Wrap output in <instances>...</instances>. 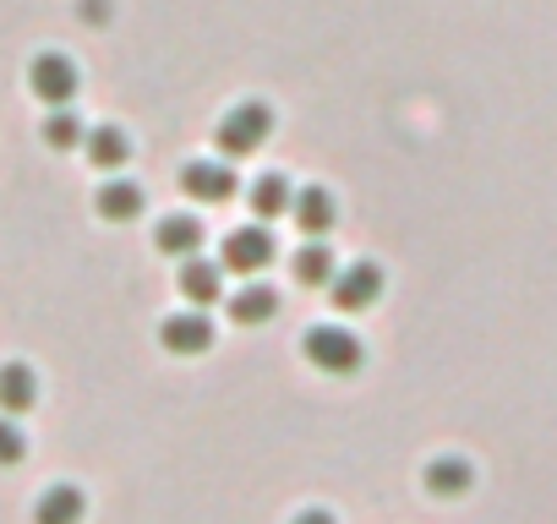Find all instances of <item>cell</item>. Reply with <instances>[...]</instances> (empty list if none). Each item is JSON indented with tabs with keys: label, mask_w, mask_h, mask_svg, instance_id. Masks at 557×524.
<instances>
[{
	"label": "cell",
	"mask_w": 557,
	"mask_h": 524,
	"mask_svg": "<svg viewBox=\"0 0 557 524\" xmlns=\"http://www.w3.org/2000/svg\"><path fill=\"white\" fill-rule=\"evenodd\" d=\"M268 137H273V110H268L262 99L235 104V110L219 121V132H213V142H219V153H224V159H251Z\"/></svg>",
	"instance_id": "obj_1"
},
{
	"label": "cell",
	"mask_w": 557,
	"mask_h": 524,
	"mask_svg": "<svg viewBox=\"0 0 557 524\" xmlns=\"http://www.w3.org/2000/svg\"><path fill=\"white\" fill-rule=\"evenodd\" d=\"M301 350H307V361H312L323 377H356V372L367 366V345H361L350 328H334V323L312 328V334L301 339Z\"/></svg>",
	"instance_id": "obj_2"
},
{
	"label": "cell",
	"mask_w": 557,
	"mask_h": 524,
	"mask_svg": "<svg viewBox=\"0 0 557 524\" xmlns=\"http://www.w3.org/2000/svg\"><path fill=\"white\" fill-rule=\"evenodd\" d=\"M28 88H34V99H39V104L66 110V104L77 99V88H83V72H77V61H72V55L45 50V55H34V61H28Z\"/></svg>",
	"instance_id": "obj_3"
},
{
	"label": "cell",
	"mask_w": 557,
	"mask_h": 524,
	"mask_svg": "<svg viewBox=\"0 0 557 524\" xmlns=\"http://www.w3.org/2000/svg\"><path fill=\"white\" fill-rule=\"evenodd\" d=\"M278 257V240L268 235V224H246V229H230L224 235V269L230 274H262L268 262Z\"/></svg>",
	"instance_id": "obj_4"
},
{
	"label": "cell",
	"mask_w": 557,
	"mask_h": 524,
	"mask_svg": "<svg viewBox=\"0 0 557 524\" xmlns=\"http://www.w3.org/2000/svg\"><path fill=\"white\" fill-rule=\"evenodd\" d=\"M383 285H388V279H383L377 262H350V269H339V274H334L329 296H334V307H339V312H367V307H377Z\"/></svg>",
	"instance_id": "obj_5"
},
{
	"label": "cell",
	"mask_w": 557,
	"mask_h": 524,
	"mask_svg": "<svg viewBox=\"0 0 557 524\" xmlns=\"http://www.w3.org/2000/svg\"><path fill=\"white\" fill-rule=\"evenodd\" d=\"M159 345H164L170 355H202V350L213 345V323H208L202 312H175V317L159 323Z\"/></svg>",
	"instance_id": "obj_6"
},
{
	"label": "cell",
	"mask_w": 557,
	"mask_h": 524,
	"mask_svg": "<svg viewBox=\"0 0 557 524\" xmlns=\"http://www.w3.org/2000/svg\"><path fill=\"white\" fill-rule=\"evenodd\" d=\"M181 186L197 202H230L235 197V170L230 164H213V159H197V164L181 170Z\"/></svg>",
	"instance_id": "obj_7"
},
{
	"label": "cell",
	"mask_w": 557,
	"mask_h": 524,
	"mask_svg": "<svg viewBox=\"0 0 557 524\" xmlns=\"http://www.w3.org/2000/svg\"><path fill=\"white\" fill-rule=\"evenodd\" d=\"M202 240H208L202 219H186V213H170V219H159V229H153V246H159L164 257H175V262L197 257Z\"/></svg>",
	"instance_id": "obj_8"
},
{
	"label": "cell",
	"mask_w": 557,
	"mask_h": 524,
	"mask_svg": "<svg viewBox=\"0 0 557 524\" xmlns=\"http://www.w3.org/2000/svg\"><path fill=\"white\" fill-rule=\"evenodd\" d=\"M290 213H296V224H301L312 240H323V235L334 229V219H339V202H334V191L307 186V191H296V197H290Z\"/></svg>",
	"instance_id": "obj_9"
},
{
	"label": "cell",
	"mask_w": 557,
	"mask_h": 524,
	"mask_svg": "<svg viewBox=\"0 0 557 524\" xmlns=\"http://www.w3.org/2000/svg\"><path fill=\"white\" fill-rule=\"evenodd\" d=\"M219 290H224V262H202V251L181 262V296L191 307H213Z\"/></svg>",
	"instance_id": "obj_10"
},
{
	"label": "cell",
	"mask_w": 557,
	"mask_h": 524,
	"mask_svg": "<svg viewBox=\"0 0 557 524\" xmlns=\"http://www.w3.org/2000/svg\"><path fill=\"white\" fill-rule=\"evenodd\" d=\"M94 208H99V219H110V224H126V219H137V213L148 208V197H143V186H137V180L115 175V180H104V186H99Z\"/></svg>",
	"instance_id": "obj_11"
},
{
	"label": "cell",
	"mask_w": 557,
	"mask_h": 524,
	"mask_svg": "<svg viewBox=\"0 0 557 524\" xmlns=\"http://www.w3.org/2000/svg\"><path fill=\"white\" fill-rule=\"evenodd\" d=\"M83 513H88V497L72 481L45 486V497L34 502V524H83Z\"/></svg>",
	"instance_id": "obj_12"
},
{
	"label": "cell",
	"mask_w": 557,
	"mask_h": 524,
	"mask_svg": "<svg viewBox=\"0 0 557 524\" xmlns=\"http://www.w3.org/2000/svg\"><path fill=\"white\" fill-rule=\"evenodd\" d=\"M34 404H39V372L23 366V361L0 366V410H7V415H23V410H34Z\"/></svg>",
	"instance_id": "obj_13"
},
{
	"label": "cell",
	"mask_w": 557,
	"mask_h": 524,
	"mask_svg": "<svg viewBox=\"0 0 557 524\" xmlns=\"http://www.w3.org/2000/svg\"><path fill=\"white\" fill-rule=\"evenodd\" d=\"M290 274H296V285H301V290H323V285H334L339 262H334V251H329L323 240H312V246H301V251H296Z\"/></svg>",
	"instance_id": "obj_14"
},
{
	"label": "cell",
	"mask_w": 557,
	"mask_h": 524,
	"mask_svg": "<svg viewBox=\"0 0 557 524\" xmlns=\"http://www.w3.org/2000/svg\"><path fill=\"white\" fill-rule=\"evenodd\" d=\"M470 481H475V470H470V459H459V453H443V459L426 464V491H432V497H465Z\"/></svg>",
	"instance_id": "obj_15"
},
{
	"label": "cell",
	"mask_w": 557,
	"mask_h": 524,
	"mask_svg": "<svg viewBox=\"0 0 557 524\" xmlns=\"http://www.w3.org/2000/svg\"><path fill=\"white\" fill-rule=\"evenodd\" d=\"M83 148H88V159H94L99 170H121V164H132V137H126L121 126H94V132L83 137Z\"/></svg>",
	"instance_id": "obj_16"
},
{
	"label": "cell",
	"mask_w": 557,
	"mask_h": 524,
	"mask_svg": "<svg viewBox=\"0 0 557 524\" xmlns=\"http://www.w3.org/2000/svg\"><path fill=\"white\" fill-rule=\"evenodd\" d=\"M278 312V296L268 290V285H246L235 301H230V323H240V328H257V323H268Z\"/></svg>",
	"instance_id": "obj_17"
},
{
	"label": "cell",
	"mask_w": 557,
	"mask_h": 524,
	"mask_svg": "<svg viewBox=\"0 0 557 524\" xmlns=\"http://www.w3.org/2000/svg\"><path fill=\"white\" fill-rule=\"evenodd\" d=\"M290 180L285 175H262L257 186H251V213L257 219H278V213H290Z\"/></svg>",
	"instance_id": "obj_18"
},
{
	"label": "cell",
	"mask_w": 557,
	"mask_h": 524,
	"mask_svg": "<svg viewBox=\"0 0 557 524\" xmlns=\"http://www.w3.org/2000/svg\"><path fill=\"white\" fill-rule=\"evenodd\" d=\"M83 137H88V126H83L72 110H55V115L45 121V142H50L55 153H72V148H83Z\"/></svg>",
	"instance_id": "obj_19"
},
{
	"label": "cell",
	"mask_w": 557,
	"mask_h": 524,
	"mask_svg": "<svg viewBox=\"0 0 557 524\" xmlns=\"http://www.w3.org/2000/svg\"><path fill=\"white\" fill-rule=\"evenodd\" d=\"M28 459V437H23V426L17 421H7V415H0V464H23Z\"/></svg>",
	"instance_id": "obj_20"
},
{
	"label": "cell",
	"mask_w": 557,
	"mask_h": 524,
	"mask_svg": "<svg viewBox=\"0 0 557 524\" xmlns=\"http://www.w3.org/2000/svg\"><path fill=\"white\" fill-rule=\"evenodd\" d=\"M290 524H334V513H329V508H301Z\"/></svg>",
	"instance_id": "obj_21"
}]
</instances>
